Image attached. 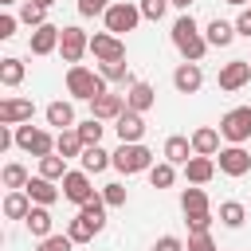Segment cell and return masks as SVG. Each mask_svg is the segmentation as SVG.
I'll return each mask as SVG.
<instances>
[{
	"label": "cell",
	"mask_w": 251,
	"mask_h": 251,
	"mask_svg": "<svg viewBox=\"0 0 251 251\" xmlns=\"http://www.w3.org/2000/svg\"><path fill=\"white\" fill-rule=\"evenodd\" d=\"M173 47L180 51V59H184V63H200V59H204V51H208V39H204L200 24H196L188 12L173 24Z\"/></svg>",
	"instance_id": "cell-1"
},
{
	"label": "cell",
	"mask_w": 251,
	"mask_h": 251,
	"mask_svg": "<svg viewBox=\"0 0 251 251\" xmlns=\"http://www.w3.org/2000/svg\"><path fill=\"white\" fill-rule=\"evenodd\" d=\"M67 94L78 98V102H94L98 94H106L102 71H90V67H82V63H71V67H67Z\"/></svg>",
	"instance_id": "cell-2"
},
{
	"label": "cell",
	"mask_w": 251,
	"mask_h": 251,
	"mask_svg": "<svg viewBox=\"0 0 251 251\" xmlns=\"http://www.w3.org/2000/svg\"><path fill=\"white\" fill-rule=\"evenodd\" d=\"M114 169L126 173V176H133V173H149V169H153V153H149L141 141H122V145L114 149Z\"/></svg>",
	"instance_id": "cell-3"
},
{
	"label": "cell",
	"mask_w": 251,
	"mask_h": 251,
	"mask_svg": "<svg viewBox=\"0 0 251 251\" xmlns=\"http://www.w3.org/2000/svg\"><path fill=\"white\" fill-rule=\"evenodd\" d=\"M106 31H114V35H122V31H133L145 16H141V8L133 4V0H114L110 8H106Z\"/></svg>",
	"instance_id": "cell-4"
},
{
	"label": "cell",
	"mask_w": 251,
	"mask_h": 251,
	"mask_svg": "<svg viewBox=\"0 0 251 251\" xmlns=\"http://www.w3.org/2000/svg\"><path fill=\"white\" fill-rule=\"evenodd\" d=\"M16 145H20L24 153H31V157H47V153H55V137H51L47 129L31 126V122L16 126Z\"/></svg>",
	"instance_id": "cell-5"
},
{
	"label": "cell",
	"mask_w": 251,
	"mask_h": 251,
	"mask_svg": "<svg viewBox=\"0 0 251 251\" xmlns=\"http://www.w3.org/2000/svg\"><path fill=\"white\" fill-rule=\"evenodd\" d=\"M220 133L231 141V145H243L251 137V106H231L224 118H220Z\"/></svg>",
	"instance_id": "cell-6"
},
{
	"label": "cell",
	"mask_w": 251,
	"mask_h": 251,
	"mask_svg": "<svg viewBox=\"0 0 251 251\" xmlns=\"http://www.w3.org/2000/svg\"><path fill=\"white\" fill-rule=\"evenodd\" d=\"M86 51H90V35H86L78 24H67V27H63V39H59V55H63V63H82Z\"/></svg>",
	"instance_id": "cell-7"
},
{
	"label": "cell",
	"mask_w": 251,
	"mask_h": 251,
	"mask_svg": "<svg viewBox=\"0 0 251 251\" xmlns=\"http://www.w3.org/2000/svg\"><path fill=\"white\" fill-rule=\"evenodd\" d=\"M216 165H220L224 176H247L251 173V153L243 145H227V149L216 153Z\"/></svg>",
	"instance_id": "cell-8"
},
{
	"label": "cell",
	"mask_w": 251,
	"mask_h": 251,
	"mask_svg": "<svg viewBox=\"0 0 251 251\" xmlns=\"http://www.w3.org/2000/svg\"><path fill=\"white\" fill-rule=\"evenodd\" d=\"M59 184H63V196H67L71 204H86V200L94 196V188H90V173H86V169H67V176H63Z\"/></svg>",
	"instance_id": "cell-9"
},
{
	"label": "cell",
	"mask_w": 251,
	"mask_h": 251,
	"mask_svg": "<svg viewBox=\"0 0 251 251\" xmlns=\"http://www.w3.org/2000/svg\"><path fill=\"white\" fill-rule=\"evenodd\" d=\"M90 51L98 63H114V59H126V43L114 35V31H98L90 35Z\"/></svg>",
	"instance_id": "cell-10"
},
{
	"label": "cell",
	"mask_w": 251,
	"mask_h": 251,
	"mask_svg": "<svg viewBox=\"0 0 251 251\" xmlns=\"http://www.w3.org/2000/svg\"><path fill=\"white\" fill-rule=\"evenodd\" d=\"M251 82V59H231L220 67V90H243Z\"/></svg>",
	"instance_id": "cell-11"
},
{
	"label": "cell",
	"mask_w": 251,
	"mask_h": 251,
	"mask_svg": "<svg viewBox=\"0 0 251 251\" xmlns=\"http://www.w3.org/2000/svg\"><path fill=\"white\" fill-rule=\"evenodd\" d=\"M31 114H35L31 98H4L0 102V126H24V122H31Z\"/></svg>",
	"instance_id": "cell-12"
},
{
	"label": "cell",
	"mask_w": 251,
	"mask_h": 251,
	"mask_svg": "<svg viewBox=\"0 0 251 251\" xmlns=\"http://www.w3.org/2000/svg\"><path fill=\"white\" fill-rule=\"evenodd\" d=\"M59 39H63V27L43 24V27H31L27 47H31V55H51V51H59Z\"/></svg>",
	"instance_id": "cell-13"
},
{
	"label": "cell",
	"mask_w": 251,
	"mask_h": 251,
	"mask_svg": "<svg viewBox=\"0 0 251 251\" xmlns=\"http://www.w3.org/2000/svg\"><path fill=\"white\" fill-rule=\"evenodd\" d=\"M126 110V94H98L94 102H90V118H98V122H118V114Z\"/></svg>",
	"instance_id": "cell-14"
},
{
	"label": "cell",
	"mask_w": 251,
	"mask_h": 251,
	"mask_svg": "<svg viewBox=\"0 0 251 251\" xmlns=\"http://www.w3.org/2000/svg\"><path fill=\"white\" fill-rule=\"evenodd\" d=\"M114 129H118V137L122 141H141L145 137V114H137V110H122L118 114V122H114Z\"/></svg>",
	"instance_id": "cell-15"
},
{
	"label": "cell",
	"mask_w": 251,
	"mask_h": 251,
	"mask_svg": "<svg viewBox=\"0 0 251 251\" xmlns=\"http://www.w3.org/2000/svg\"><path fill=\"white\" fill-rule=\"evenodd\" d=\"M173 86H176L180 94H196V90L204 86V71H200V63H180V67L173 71Z\"/></svg>",
	"instance_id": "cell-16"
},
{
	"label": "cell",
	"mask_w": 251,
	"mask_h": 251,
	"mask_svg": "<svg viewBox=\"0 0 251 251\" xmlns=\"http://www.w3.org/2000/svg\"><path fill=\"white\" fill-rule=\"evenodd\" d=\"M180 169H184L188 184H208V180L216 176V157H200V153H192L188 165H180Z\"/></svg>",
	"instance_id": "cell-17"
},
{
	"label": "cell",
	"mask_w": 251,
	"mask_h": 251,
	"mask_svg": "<svg viewBox=\"0 0 251 251\" xmlns=\"http://www.w3.org/2000/svg\"><path fill=\"white\" fill-rule=\"evenodd\" d=\"M153 102H157V90L149 86V82H133V86H126V106L129 110H137V114H145V110H153Z\"/></svg>",
	"instance_id": "cell-18"
},
{
	"label": "cell",
	"mask_w": 251,
	"mask_h": 251,
	"mask_svg": "<svg viewBox=\"0 0 251 251\" xmlns=\"http://www.w3.org/2000/svg\"><path fill=\"white\" fill-rule=\"evenodd\" d=\"M24 192L31 196V204H47V208H51V204L63 196V188H55V180H47V176H31Z\"/></svg>",
	"instance_id": "cell-19"
},
{
	"label": "cell",
	"mask_w": 251,
	"mask_h": 251,
	"mask_svg": "<svg viewBox=\"0 0 251 251\" xmlns=\"http://www.w3.org/2000/svg\"><path fill=\"white\" fill-rule=\"evenodd\" d=\"M220 129H212V126H200V129H192V153H200V157H216L220 153Z\"/></svg>",
	"instance_id": "cell-20"
},
{
	"label": "cell",
	"mask_w": 251,
	"mask_h": 251,
	"mask_svg": "<svg viewBox=\"0 0 251 251\" xmlns=\"http://www.w3.org/2000/svg\"><path fill=\"white\" fill-rule=\"evenodd\" d=\"M51 212H47V204H31V212H27V220H24V227L31 231V239H47L51 235Z\"/></svg>",
	"instance_id": "cell-21"
},
{
	"label": "cell",
	"mask_w": 251,
	"mask_h": 251,
	"mask_svg": "<svg viewBox=\"0 0 251 251\" xmlns=\"http://www.w3.org/2000/svg\"><path fill=\"white\" fill-rule=\"evenodd\" d=\"M235 35H239V31H235V24H227V20H220V16H216V20L204 27V39H208V47H227Z\"/></svg>",
	"instance_id": "cell-22"
},
{
	"label": "cell",
	"mask_w": 251,
	"mask_h": 251,
	"mask_svg": "<svg viewBox=\"0 0 251 251\" xmlns=\"http://www.w3.org/2000/svg\"><path fill=\"white\" fill-rule=\"evenodd\" d=\"M43 114H47V126H55V129H75V106H71V102L55 98Z\"/></svg>",
	"instance_id": "cell-23"
},
{
	"label": "cell",
	"mask_w": 251,
	"mask_h": 251,
	"mask_svg": "<svg viewBox=\"0 0 251 251\" xmlns=\"http://www.w3.org/2000/svg\"><path fill=\"white\" fill-rule=\"evenodd\" d=\"M78 161H82V169H86V173H90V176H94V173H106V169H110V165H114V153H106V149H102V145H86V149H82V157H78Z\"/></svg>",
	"instance_id": "cell-24"
},
{
	"label": "cell",
	"mask_w": 251,
	"mask_h": 251,
	"mask_svg": "<svg viewBox=\"0 0 251 251\" xmlns=\"http://www.w3.org/2000/svg\"><path fill=\"white\" fill-rule=\"evenodd\" d=\"M27 212H31V196H27L24 188H8V196H4V216H8V220H27Z\"/></svg>",
	"instance_id": "cell-25"
},
{
	"label": "cell",
	"mask_w": 251,
	"mask_h": 251,
	"mask_svg": "<svg viewBox=\"0 0 251 251\" xmlns=\"http://www.w3.org/2000/svg\"><path fill=\"white\" fill-rule=\"evenodd\" d=\"M24 75H27V67H24V59H16V55H4L0 59V82L12 90V86H20L24 82Z\"/></svg>",
	"instance_id": "cell-26"
},
{
	"label": "cell",
	"mask_w": 251,
	"mask_h": 251,
	"mask_svg": "<svg viewBox=\"0 0 251 251\" xmlns=\"http://www.w3.org/2000/svg\"><path fill=\"white\" fill-rule=\"evenodd\" d=\"M188 157H192V137L173 133V137L165 141V161H173V165H188Z\"/></svg>",
	"instance_id": "cell-27"
},
{
	"label": "cell",
	"mask_w": 251,
	"mask_h": 251,
	"mask_svg": "<svg viewBox=\"0 0 251 251\" xmlns=\"http://www.w3.org/2000/svg\"><path fill=\"white\" fill-rule=\"evenodd\" d=\"M106 208H110V204L102 200V192H94L86 204H78V216H86V220L94 224V231H102V227H106Z\"/></svg>",
	"instance_id": "cell-28"
},
{
	"label": "cell",
	"mask_w": 251,
	"mask_h": 251,
	"mask_svg": "<svg viewBox=\"0 0 251 251\" xmlns=\"http://www.w3.org/2000/svg\"><path fill=\"white\" fill-rule=\"evenodd\" d=\"M82 137H78V129H59V137H55V153H63L67 161L71 157H82Z\"/></svg>",
	"instance_id": "cell-29"
},
{
	"label": "cell",
	"mask_w": 251,
	"mask_h": 251,
	"mask_svg": "<svg viewBox=\"0 0 251 251\" xmlns=\"http://www.w3.org/2000/svg\"><path fill=\"white\" fill-rule=\"evenodd\" d=\"M180 212H184V216L212 212V208H208V192H204V188H184V192H180Z\"/></svg>",
	"instance_id": "cell-30"
},
{
	"label": "cell",
	"mask_w": 251,
	"mask_h": 251,
	"mask_svg": "<svg viewBox=\"0 0 251 251\" xmlns=\"http://www.w3.org/2000/svg\"><path fill=\"white\" fill-rule=\"evenodd\" d=\"M98 71H102V78H106V82H122V86H133V82H137V78L129 75V67H126V59H114V63H102Z\"/></svg>",
	"instance_id": "cell-31"
},
{
	"label": "cell",
	"mask_w": 251,
	"mask_h": 251,
	"mask_svg": "<svg viewBox=\"0 0 251 251\" xmlns=\"http://www.w3.org/2000/svg\"><path fill=\"white\" fill-rule=\"evenodd\" d=\"M39 176H47V180H63V176H67V157H63V153H47V157H39Z\"/></svg>",
	"instance_id": "cell-32"
},
{
	"label": "cell",
	"mask_w": 251,
	"mask_h": 251,
	"mask_svg": "<svg viewBox=\"0 0 251 251\" xmlns=\"http://www.w3.org/2000/svg\"><path fill=\"white\" fill-rule=\"evenodd\" d=\"M243 220H247V208L239 200H224L220 204V224L224 227H243Z\"/></svg>",
	"instance_id": "cell-33"
},
{
	"label": "cell",
	"mask_w": 251,
	"mask_h": 251,
	"mask_svg": "<svg viewBox=\"0 0 251 251\" xmlns=\"http://www.w3.org/2000/svg\"><path fill=\"white\" fill-rule=\"evenodd\" d=\"M20 24H27V27H43V24H47V8H43L39 0H24V4H20Z\"/></svg>",
	"instance_id": "cell-34"
},
{
	"label": "cell",
	"mask_w": 251,
	"mask_h": 251,
	"mask_svg": "<svg viewBox=\"0 0 251 251\" xmlns=\"http://www.w3.org/2000/svg\"><path fill=\"white\" fill-rule=\"evenodd\" d=\"M0 180H4V188H27V169L20 165V161H8L4 165V173H0Z\"/></svg>",
	"instance_id": "cell-35"
},
{
	"label": "cell",
	"mask_w": 251,
	"mask_h": 251,
	"mask_svg": "<svg viewBox=\"0 0 251 251\" xmlns=\"http://www.w3.org/2000/svg\"><path fill=\"white\" fill-rule=\"evenodd\" d=\"M173 180H176V165H173V161H161V165L149 169V184H153V188H169Z\"/></svg>",
	"instance_id": "cell-36"
},
{
	"label": "cell",
	"mask_w": 251,
	"mask_h": 251,
	"mask_svg": "<svg viewBox=\"0 0 251 251\" xmlns=\"http://www.w3.org/2000/svg\"><path fill=\"white\" fill-rule=\"evenodd\" d=\"M67 235H71L75 243H90V239H94L98 231H94V224H90L86 216H75V220L67 224Z\"/></svg>",
	"instance_id": "cell-37"
},
{
	"label": "cell",
	"mask_w": 251,
	"mask_h": 251,
	"mask_svg": "<svg viewBox=\"0 0 251 251\" xmlns=\"http://www.w3.org/2000/svg\"><path fill=\"white\" fill-rule=\"evenodd\" d=\"M75 129H78V137H82V145H98V141H102V129H106V126H102L98 118H86V122H78Z\"/></svg>",
	"instance_id": "cell-38"
},
{
	"label": "cell",
	"mask_w": 251,
	"mask_h": 251,
	"mask_svg": "<svg viewBox=\"0 0 251 251\" xmlns=\"http://www.w3.org/2000/svg\"><path fill=\"white\" fill-rule=\"evenodd\" d=\"M184 247H188V251H220L208 231H188V243H184Z\"/></svg>",
	"instance_id": "cell-39"
},
{
	"label": "cell",
	"mask_w": 251,
	"mask_h": 251,
	"mask_svg": "<svg viewBox=\"0 0 251 251\" xmlns=\"http://www.w3.org/2000/svg\"><path fill=\"white\" fill-rule=\"evenodd\" d=\"M71 247H75V239H71V235H55V231H51L47 239H39V247H35V251H71Z\"/></svg>",
	"instance_id": "cell-40"
},
{
	"label": "cell",
	"mask_w": 251,
	"mask_h": 251,
	"mask_svg": "<svg viewBox=\"0 0 251 251\" xmlns=\"http://www.w3.org/2000/svg\"><path fill=\"white\" fill-rule=\"evenodd\" d=\"M102 200H106L110 208H126V184H118V180L106 184V188H102Z\"/></svg>",
	"instance_id": "cell-41"
},
{
	"label": "cell",
	"mask_w": 251,
	"mask_h": 251,
	"mask_svg": "<svg viewBox=\"0 0 251 251\" xmlns=\"http://www.w3.org/2000/svg\"><path fill=\"white\" fill-rule=\"evenodd\" d=\"M137 8H141L145 20H161L169 12V0H137Z\"/></svg>",
	"instance_id": "cell-42"
},
{
	"label": "cell",
	"mask_w": 251,
	"mask_h": 251,
	"mask_svg": "<svg viewBox=\"0 0 251 251\" xmlns=\"http://www.w3.org/2000/svg\"><path fill=\"white\" fill-rule=\"evenodd\" d=\"M110 0H78V16H106Z\"/></svg>",
	"instance_id": "cell-43"
},
{
	"label": "cell",
	"mask_w": 251,
	"mask_h": 251,
	"mask_svg": "<svg viewBox=\"0 0 251 251\" xmlns=\"http://www.w3.org/2000/svg\"><path fill=\"white\" fill-rule=\"evenodd\" d=\"M153 251H188V247H184L180 235H161V239L153 243Z\"/></svg>",
	"instance_id": "cell-44"
},
{
	"label": "cell",
	"mask_w": 251,
	"mask_h": 251,
	"mask_svg": "<svg viewBox=\"0 0 251 251\" xmlns=\"http://www.w3.org/2000/svg\"><path fill=\"white\" fill-rule=\"evenodd\" d=\"M188 231H208L212 227V212H200V216H184Z\"/></svg>",
	"instance_id": "cell-45"
},
{
	"label": "cell",
	"mask_w": 251,
	"mask_h": 251,
	"mask_svg": "<svg viewBox=\"0 0 251 251\" xmlns=\"http://www.w3.org/2000/svg\"><path fill=\"white\" fill-rule=\"evenodd\" d=\"M16 24H20V16H8V12H4V16H0V39H12V35H16Z\"/></svg>",
	"instance_id": "cell-46"
},
{
	"label": "cell",
	"mask_w": 251,
	"mask_h": 251,
	"mask_svg": "<svg viewBox=\"0 0 251 251\" xmlns=\"http://www.w3.org/2000/svg\"><path fill=\"white\" fill-rule=\"evenodd\" d=\"M12 145H16V129H12V126H0V153L12 149Z\"/></svg>",
	"instance_id": "cell-47"
},
{
	"label": "cell",
	"mask_w": 251,
	"mask_h": 251,
	"mask_svg": "<svg viewBox=\"0 0 251 251\" xmlns=\"http://www.w3.org/2000/svg\"><path fill=\"white\" fill-rule=\"evenodd\" d=\"M235 31L251 39V12H239V20H235Z\"/></svg>",
	"instance_id": "cell-48"
},
{
	"label": "cell",
	"mask_w": 251,
	"mask_h": 251,
	"mask_svg": "<svg viewBox=\"0 0 251 251\" xmlns=\"http://www.w3.org/2000/svg\"><path fill=\"white\" fill-rule=\"evenodd\" d=\"M169 4H173V8H184V12L192 8V0H169Z\"/></svg>",
	"instance_id": "cell-49"
},
{
	"label": "cell",
	"mask_w": 251,
	"mask_h": 251,
	"mask_svg": "<svg viewBox=\"0 0 251 251\" xmlns=\"http://www.w3.org/2000/svg\"><path fill=\"white\" fill-rule=\"evenodd\" d=\"M12 4H16V0H0V8H12Z\"/></svg>",
	"instance_id": "cell-50"
},
{
	"label": "cell",
	"mask_w": 251,
	"mask_h": 251,
	"mask_svg": "<svg viewBox=\"0 0 251 251\" xmlns=\"http://www.w3.org/2000/svg\"><path fill=\"white\" fill-rule=\"evenodd\" d=\"M39 4H43V8H51V4H55V0H39Z\"/></svg>",
	"instance_id": "cell-51"
},
{
	"label": "cell",
	"mask_w": 251,
	"mask_h": 251,
	"mask_svg": "<svg viewBox=\"0 0 251 251\" xmlns=\"http://www.w3.org/2000/svg\"><path fill=\"white\" fill-rule=\"evenodd\" d=\"M227 4H251V0H227Z\"/></svg>",
	"instance_id": "cell-52"
},
{
	"label": "cell",
	"mask_w": 251,
	"mask_h": 251,
	"mask_svg": "<svg viewBox=\"0 0 251 251\" xmlns=\"http://www.w3.org/2000/svg\"><path fill=\"white\" fill-rule=\"evenodd\" d=\"M247 12H251V8H247Z\"/></svg>",
	"instance_id": "cell-53"
}]
</instances>
